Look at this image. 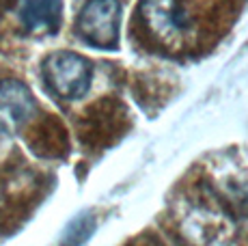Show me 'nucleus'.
I'll return each instance as SVG.
<instances>
[{"mask_svg": "<svg viewBox=\"0 0 248 246\" xmlns=\"http://www.w3.org/2000/svg\"><path fill=\"white\" fill-rule=\"evenodd\" d=\"M17 20L32 35H54L61 28L63 0H17Z\"/></svg>", "mask_w": 248, "mask_h": 246, "instance_id": "6", "label": "nucleus"}, {"mask_svg": "<svg viewBox=\"0 0 248 246\" xmlns=\"http://www.w3.org/2000/svg\"><path fill=\"white\" fill-rule=\"evenodd\" d=\"M95 227H97V220H95L93 212L84 210L80 212L76 218H71L67 222V227L63 229L59 240V246H82L91 235L95 233Z\"/></svg>", "mask_w": 248, "mask_h": 246, "instance_id": "7", "label": "nucleus"}, {"mask_svg": "<svg viewBox=\"0 0 248 246\" xmlns=\"http://www.w3.org/2000/svg\"><path fill=\"white\" fill-rule=\"evenodd\" d=\"M37 115V102L32 91L20 80L0 82V132L17 134Z\"/></svg>", "mask_w": 248, "mask_h": 246, "instance_id": "4", "label": "nucleus"}, {"mask_svg": "<svg viewBox=\"0 0 248 246\" xmlns=\"http://www.w3.org/2000/svg\"><path fill=\"white\" fill-rule=\"evenodd\" d=\"M138 13L145 26L164 41H175L190 31V17L177 0H140Z\"/></svg>", "mask_w": 248, "mask_h": 246, "instance_id": "5", "label": "nucleus"}, {"mask_svg": "<svg viewBox=\"0 0 248 246\" xmlns=\"http://www.w3.org/2000/svg\"><path fill=\"white\" fill-rule=\"evenodd\" d=\"M199 205L220 218L218 233H227L231 246H248V173L205 177Z\"/></svg>", "mask_w": 248, "mask_h": 246, "instance_id": "1", "label": "nucleus"}, {"mask_svg": "<svg viewBox=\"0 0 248 246\" xmlns=\"http://www.w3.org/2000/svg\"><path fill=\"white\" fill-rule=\"evenodd\" d=\"M41 72L47 89L59 99H67V102L84 97L93 82V63L82 54L69 50L47 54Z\"/></svg>", "mask_w": 248, "mask_h": 246, "instance_id": "2", "label": "nucleus"}, {"mask_svg": "<svg viewBox=\"0 0 248 246\" xmlns=\"http://www.w3.org/2000/svg\"><path fill=\"white\" fill-rule=\"evenodd\" d=\"M121 28L119 0H87L78 15V37L91 48L117 50Z\"/></svg>", "mask_w": 248, "mask_h": 246, "instance_id": "3", "label": "nucleus"}]
</instances>
